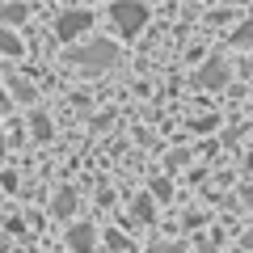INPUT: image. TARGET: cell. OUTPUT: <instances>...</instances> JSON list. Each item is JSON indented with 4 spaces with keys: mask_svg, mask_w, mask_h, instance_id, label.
I'll return each instance as SVG.
<instances>
[{
    "mask_svg": "<svg viewBox=\"0 0 253 253\" xmlns=\"http://www.w3.org/2000/svg\"><path fill=\"white\" fill-rule=\"evenodd\" d=\"M110 21H114V30L123 38H135L148 21V4L144 0H114L110 4Z\"/></svg>",
    "mask_w": 253,
    "mask_h": 253,
    "instance_id": "obj_1",
    "label": "cell"
},
{
    "mask_svg": "<svg viewBox=\"0 0 253 253\" xmlns=\"http://www.w3.org/2000/svg\"><path fill=\"white\" fill-rule=\"evenodd\" d=\"M114 59H118L114 42H89V46H81V51H72V63L89 68V72H101V68H110Z\"/></svg>",
    "mask_w": 253,
    "mask_h": 253,
    "instance_id": "obj_2",
    "label": "cell"
},
{
    "mask_svg": "<svg viewBox=\"0 0 253 253\" xmlns=\"http://www.w3.org/2000/svg\"><path fill=\"white\" fill-rule=\"evenodd\" d=\"M93 26V17H89V9H68L59 21H55V34L63 38V42H72V38H81L84 30Z\"/></svg>",
    "mask_w": 253,
    "mask_h": 253,
    "instance_id": "obj_3",
    "label": "cell"
},
{
    "mask_svg": "<svg viewBox=\"0 0 253 253\" xmlns=\"http://www.w3.org/2000/svg\"><path fill=\"white\" fill-rule=\"evenodd\" d=\"M68 245H72V253H93V245H97V228H93V224H76L72 232H68Z\"/></svg>",
    "mask_w": 253,
    "mask_h": 253,
    "instance_id": "obj_4",
    "label": "cell"
},
{
    "mask_svg": "<svg viewBox=\"0 0 253 253\" xmlns=\"http://www.w3.org/2000/svg\"><path fill=\"white\" fill-rule=\"evenodd\" d=\"M224 63H219V59H207V63H203V72L199 76H194V81H199L203 84V89H215V84H224Z\"/></svg>",
    "mask_w": 253,
    "mask_h": 253,
    "instance_id": "obj_5",
    "label": "cell"
},
{
    "mask_svg": "<svg viewBox=\"0 0 253 253\" xmlns=\"http://www.w3.org/2000/svg\"><path fill=\"white\" fill-rule=\"evenodd\" d=\"M0 51H4V55H21V51H26V42H21L4 21H0Z\"/></svg>",
    "mask_w": 253,
    "mask_h": 253,
    "instance_id": "obj_6",
    "label": "cell"
},
{
    "mask_svg": "<svg viewBox=\"0 0 253 253\" xmlns=\"http://www.w3.org/2000/svg\"><path fill=\"white\" fill-rule=\"evenodd\" d=\"M72 194H68V190H63V194H59V199H55V215H72Z\"/></svg>",
    "mask_w": 253,
    "mask_h": 253,
    "instance_id": "obj_7",
    "label": "cell"
},
{
    "mask_svg": "<svg viewBox=\"0 0 253 253\" xmlns=\"http://www.w3.org/2000/svg\"><path fill=\"white\" fill-rule=\"evenodd\" d=\"M13 21H26V4H9L4 9V26H13Z\"/></svg>",
    "mask_w": 253,
    "mask_h": 253,
    "instance_id": "obj_8",
    "label": "cell"
},
{
    "mask_svg": "<svg viewBox=\"0 0 253 253\" xmlns=\"http://www.w3.org/2000/svg\"><path fill=\"white\" fill-rule=\"evenodd\" d=\"M34 135L38 139H51V123H46V114H34Z\"/></svg>",
    "mask_w": 253,
    "mask_h": 253,
    "instance_id": "obj_9",
    "label": "cell"
},
{
    "mask_svg": "<svg viewBox=\"0 0 253 253\" xmlns=\"http://www.w3.org/2000/svg\"><path fill=\"white\" fill-rule=\"evenodd\" d=\"M236 46H253V21H245V26L236 30Z\"/></svg>",
    "mask_w": 253,
    "mask_h": 253,
    "instance_id": "obj_10",
    "label": "cell"
},
{
    "mask_svg": "<svg viewBox=\"0 0 253 253\" xmlns=\"http://www.w3.org/2000/svg\"><path fill=\"white\" fill-rule=\"evenodd\" d=\"M148 253H186V245H169V241H156Z\"/></svg>",
    "mask_w": 253,
    "mask_h": 253,
    "instance_id": "obj_11",
    "label": "cell"
},
{
    "mask_svg": "<svg viewBox=\"0 0 253 253\" xmlns=\"http://www.w3.org/2000/svg\"><path fill=\"white\" fill-rule=\"evenodd\" d=\"M135 215H139V219L152 215V199H139V203H135Z\"/></svg>",
    "mask_w": 253,
    "mask_h": 253,
    "instance_id": "obj_12",
    "label": "cell"
},
{
    "mask_svg": "<svg viewBox=\"0 0 253 253\" xmlns=\"http://www.w3.org/2000/svg\"><path fill=\"white\" fill-rule=\"evenodd\" d=\"M0 110H9V97H4V93H0Z\"/></svg>",
    "mask_w": 253,
    "mask_h": 253,
    "instance_id": "obj_13",
    "label": "cell"
},
{
    "mask_svg": "<svg viewBox=\"0 0 253 253\" xmlns=\"http://www.w3.org/2000/svg\"><path fill=\"white\" fill-rule=\"evenodd\" d=\"M245 245H249V249H253V232H249V236H245Z\"/></svg>",
    "mask_w": 253,
    "mask_h": 253,
    "instance_id": "obj_14",
    "label": "cell"
}]
</instances>
